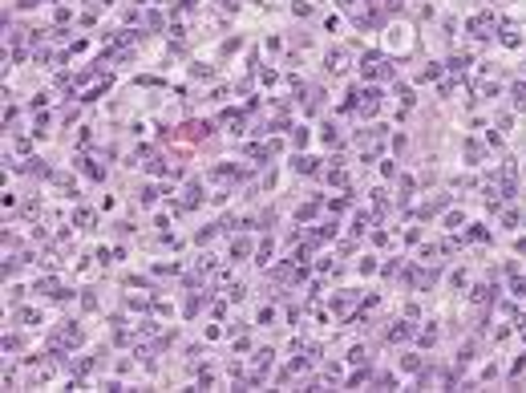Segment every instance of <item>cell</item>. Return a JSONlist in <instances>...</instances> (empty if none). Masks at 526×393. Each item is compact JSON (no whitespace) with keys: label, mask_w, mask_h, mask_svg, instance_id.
<instances>
[{"label":"cell","mask_w":526,"mask_h":393,"mask_svg":"<svg viewBox=\"0 0 526 393\" xmlns=\"http://www.w3.org/2000/svg\"><path fill=\"white\" fill-rule=\"evenodd\" d=\"M292 167L300 170V174H316V158H308V154H300V158H296Z\"/></svg>","instance_id":"obj_1"},{"label":"cell","mask_w":526,"mask_h":393,"mask_svg":"<svg viewBox=\"0 0 526 393\" xmlns=\"http://www.w3.org/2000/svg\"><path fill=\"white\" fill-rule=\"evenodd\" d=\"M376 106H380V102H376V94L368 89V94H365V102H361V113H365V118H372V113H376Z\"/></svg>","instance_id":"obj_2"},{"label":"cell","mask_w":526,"mask_h":393,"mask_svg":"<svg viewBox=\"0 0 526 393\" xmlns=\"http://www.w3.org/2000/svg\"><path fill=\"white\" fill-rule=\"evenodd\" d=\"M328 69H332V73H336V69H344V53H340V49H336V53H328Z\"/></svg>","instance_id":"obj_3"},{"label":"cell","mask_w":526,"mask_h":393,"mask_svg":"<svg viewBox=\"0 0 526 393\" xmlns=\"http://www.w3.org/2000/svg\"><path fill=\"white\" fill-rule=\"evenodd\" d=\"M409 337V329H405V325H393V329H389V340H405Z\"/></svg>","instance_id":"obj_4"},{"label":"cell","mask_w":526,"mask_h":393,"mask_svg":"<svg viewBox=\"0 0 526 393\" xmlns=\"http://www.w3.org/2000/svg\"><path fill=\"white\" fill-rule=\"evenodd\" d=\"M348 361H352V365H365L368 353H365V349H352V357H348Z\"/></svg>","instance_id":"obj_5"},{"label":"cell","mask_w":526,"mask_h":393,"mask_svg":"<svg viewBox=\"0 0 526 393\" xmlns=\"http://www.w3.org/2000/svg\"><path fill=\"white\" fill-rule=\"evenodd\" d=\"M514 106H526V85H514Z\"/></svg>","instance_id":"obj_6"}]
</instances>
